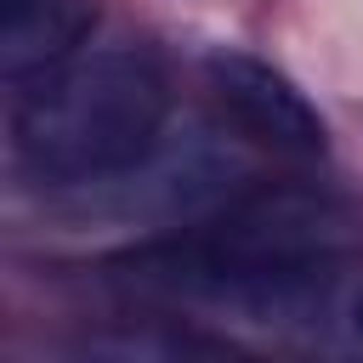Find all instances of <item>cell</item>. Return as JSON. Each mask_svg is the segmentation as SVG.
<instances>
[{"mask_svg": "<svg viewBox=\"0 0 363 363\" xmlns=\"http://www.w3.org/2000/svg\"><path fill=\"white\" fill-rule=\"evenodd\" d=\"M204 74H210L227 119H233L250 142H261V147H272V153H284V159H318V153L329 147L318 108H312L272 62L244 57V51H216V57L204 62Z\"/></svg>", "mask_w": 363, "mask_h": 363, "instance_id": "7a4b0ae2", "label": "cell"}, {"mask_svg": "<svg viewBox=\"0 0 363 363\" xmlns=\"http://www.w3.org/2000/svg\"><path fill=\"white\" fill-rule=\"evenodd\" d=\"M164 74L142 51H91L40 74L11 119L17 164L34 182H108L153 153L164 125Z\"/></svg>", "mask_w": 363, "mask_h": 363, "instance_id": "6da1fadb", "label": "cell"}, {"mask_svg": "<svg viewBox=\"0 0 363 363\" xmlns=\"http://www.w3.org/2000/svg\"><path fill=\"white\" fill-rule=\"evenodd\" d=\"M91 23H96L91 0H0V74L11 85L51 74L79 51Z\"/></svg>", "mask_w": 363, "mask_h": 363, "instance_id": "3957f363", "label": "cell"}]
</instances>
